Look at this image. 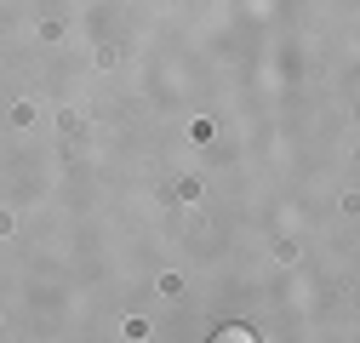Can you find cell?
Instances as JSON below:
<instances>
[{
  "label": "cell",
  "mask_w": 360,
  "mask_h": 343,
  "mask_svg": "<svg viewBox=\"0 0 360 343\" xmlns=\"http://www.w3.org/2000/svg\"><path fill=\"white\" fill-rule=\"evenodd\" d=\"M212 343H257V337H252V332H246V326H223V332H217V337H212Z\"/></svg>",
  "instance_id": "obj_1"
}]
</instances>
